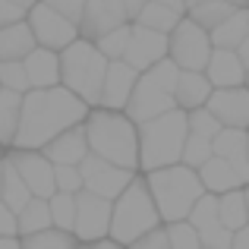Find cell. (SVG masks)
Instances as JSON below:
<instances>
[{"mask_svg":"<svg viewBox=\"0 0 249 249\" xmlns=\"http://www.w3.org/2000/svg\"><path fill=\"white\" fill-rule=\"evenodd\" d=\"M89 104L67 85H48V89H25L19 104V123L10 145L16 148H41L48 139H54L60 129L82 123L89 114Z\"/></svg>","mask_w":249,"mask_h":249,"instance_id":"6da1fadb","label":"cell"},{"mask_svg":"<svg viewBox=\"0 0 249 249\" xmlns=\"http://www.w3.org/2000/svg\"><path fill=\"white\" fill-rule=\"evenodd\" d=\"M82 129H85L89 152L101 155V158L114 161L120 167L139 170V136H136V123L123 110H110V107L89 110L82 120Z\"/></svg>","mask_w":249,"mask_h":249,"instance_id":"7a4b0ae2","label":"cell"},{"mask_svg":"<svg viewBox=\"0 0 249 249\" xmlns=\"http://www.w3.org/2000/svg\"><path fill=\"white\" fill-rule=\"evenodd\" d=\"M155 224H161V214H158L155 199L145 186V177H139V170H136L133 180L120 189V196L110 199L107 237L117 246H133V240L142 237L145 231H152Z\"/></svg>","mask_w":249,"mask_h":249,"instance_id":"3957f363","label":"cell"},{"mask_svg":"<svg viewBox=\"0 0 249 249\" xmlns=\"http://www.w3.org/2000/svg\"><path fill=\"white\" fill-rule=\"evenodd\" d=\"M186 110L170 107L164 114L152 117V120L136 123V136H139V170H155L164 164L180 161V148L186 139Z\"/></svg>","mask_w":249,"mask_h":249,"instance_id":"277c9868","label":"cell"},{"mask_svg":"<svg viewBox=\"0 0 249 249\" xmlns=\"http://www.w3.org/2000/svg\"><path fill=\"white\" fill-rule=\"evenodd\" d=\"M145 186L155 199V208H158L161 221H177L186 218V212L193 208V202L199 199L205 189H202V180L193 167L186 164H164L145 170Z\"/></svg>","mask_w":249,"mask_h":249,"instance_id":"5b68a950","label":"cell"},{"mask_svg":"<svg viewBox=\"0 0 249 249\" xmlns=\"http://www.w3.org/2000/svg\"><path fill=\"white\" fill-rule=\"evenodd\" d=\"M57 57H60V85H67L70 91H76L89 107H98L104 70H107V57H104L101 51L95 48V41H89V38H73L67 48L57 51Z\"/></svg>","mask_w":249,"mask_h":249,"instance_id":"8992f818","label":"cell"},{"mask_svg":"<svg viewBox=\"0 0 249 249\" xmlns=\"http://www.w3.org/2000/svg\"><path fill=\"white\" fill-rule=\"evenodd\" d=\"M177 73H180V67H177L170 57H161V60H155L148 70H142V73L136 76V85H133V91H129L126 104H123V114L133 123H142V120H152V117L177 107L174 104Z\"/></svg>","mask_w":249,"mask_h":249,"instance_id":"52a82bcc","label":"cell"},{"mask_svg":"<svg viewBox=\"0 0 249 249\" xmlns=\"http://www.w3.org/2000/svg\"><path fill=\"white\" fill-rule=\"evenodd\" d=\"M208 54H212L208 32L189 16H180V22L167 32V57L180 70H205Z\"/></svg>","mask_w":249,"mask_h":249,"instance_id":"ba28073f","label":"cell"},{"mask_svg":"<svg viewBox=\"0 0 249 249\" xmlns=\"http://www.w3.org/2000/svg\"><path fill=\"white\" fill-rule=\"evenodd\" d=\"M25 22H29L32 35H35V44L51 48V51H60V48H67L73 38H79L76 22H70L63 13H57L54 6L44 3V0H35V3L25 10Z\"/></svg>","mask_w":249,"mask_h":249,"instance_id":"9c48e42d","label":"cell"},{"mask_svg":"<svg viewBox=\"0 0 249 249\" xmlns=\"http://www.w3.org/2000/svg\"><path fill=\"white\" fill-rule=\"evenodd\" d=\"M133 174L136 170L120 167V164H114V161L101 158V155H95V152H85V158L79 161L82 189L98 193V196H104V199H117L120 189L133 180Z\"/></svg>","mask_w":249,"mask_h":249,"instance_id":"30bf717a","label":"cell"},{"mask_svg":"<svg viewBox=\"0 0 249 249\" xmlns=\"http://www.w3.org/2000/svg\"><path fill=\"white\" fill-rule=\"evenodd\" d=\"M110 224V199L89 189L76 193V218H73V237L79 243H95V240L107 237Z\"/></svg>","mask_w":249,"mask_h":249,"instance_id":"8fae6325","label":"cell"},{"mask_svg":"<svg viewBox=\"0 0 249 249\" xmlns=\"http://www.w3.org/2000/svg\"><path fill=\"white\" fill-rule=\"evenodd\" d=\"M6 164H13V170L22 177V183L29 186L32 196H44V199H48V196L57 189L54 186V164L44 158L41 148H16V145H10Z\"/></svg>","mask_w":249,"mask_h":249,"instance_id":"7c38bea8","label":"cell"},{"mask_svg":"<svg viewBox=\"0 0 249 249\" xmlns=\"http://www.w3.org/2000/svg\"><path fill=\"white\" fill-rule=\"evenodd\" d=\"M205 107L221 120V126H240L249 129V85H227V89H212L205 98Z\"/></svg>","mask_w":249,"mask_h":249,"instance_id":"4fadbf2b","label":"cell"},{"mask_svg":"<svg viewBox=\"0 0 249 249\" xmlns=\"http://www.w3.org/2000/svg\"><path fill=\"white\" fill-rule=\"evenodd\" d=\"M161 57H167V35L164 32H155L148 25L129 22V41H126V51H123V60L142 73L155 60H161Z\"/></svg>","mask_w":249,"mask_h":249,"instance_id":"5bb4252c","label":"cell"},{"mask_svg":"<svg viewBox=\"0 0 249 249\" xmlns=\"http://www.w3.org/2000/svg\"><path fill=\"white\" fill-rule=\"evenodd\" d=\"M120 22H129L123 6H120V0H85L76 29H79V38L95 41L98 35H104L107 29H114V25H120Z\"/></svg>","mask_w":249,"mask_h":249,"instance_id":"9a60e30c","label":"cell"},{"mask_svg":"<svg viewBox=\"0 0 249 249\" xmlns=\"http://www.w3.org/2000/svg\"><path fill=\"white\" fill-rule=\"evenodd\" d=\"M136 76L139 70L129 67L123 57L117 60H107V70H104V82H101V98H98V107H110V110H123L129 91L136 85Z\"/></svg>","mask_w":249,"mask_h":249,"instance_id":"2e32d148","label":"cell"},{"mask_svg":"<svg viewBox=\"0 0 249 249\" xmlns=\"http://www.w3.org/2000/svg\"><path fill=\"white\" fill-rule=\"evenodd\" d=\"M212 155L224 158L227 164L237 170V177L243 183H249V139L246 129L240 126H221L212 136Z\"/></svg>","mask_w":249,"mask_h":249,"instance_id":"e0dca14e","label":"cell"},{"mask_svg":"<svg viewBox=\"0 0 249 249\" xmlns=\"http://www.w3.org/2000/svg\"><path fill=\"white\" fill-rule=\"evenodd\" d=\"M41 152H44V158H48L51 164H79L85 158V152H89L82 123H73V126L60 129L54 139H48L41 145Z\"/></svg>","mask_w":249,"mask_h":249,"instance_id":"ac0fdd59","label":"cell"},{"mask_svg":"<svg viewBox=\"0 0 249 249\" xmlns=\"http://www.w3.org/2000/svg\"><path fill=\"white\" fill-rule=\"evenodd\" d=\"M202 73L208 76V82L214 89H227V85H243L246 82V67L233 48H212Z\"/></svg>","mask_w":249,"mask_h":249,"instance_id":"d6986e66","label":"cell"},{"mask_svg":"<svg viewBox=\"0 0 249 249\" xmlns=\"http://www.w3.org/2000/svg\"><path fill=\"white\" fill-rule=\"evenodd\" d=\"M22 67H25V79H29V89H48V85L60 82V57L57 51L51 48H35L22 57Z\"/></svg>","mask_w":249,"mask_h":249,"instance_id":"ffe728a7","label":"cell"},{"mask_svg":"<svg viewBox=\"0 0 249 249\" xmlns=\"http://www.w3.org/2000/svg\"><path fill=\"white\" fill-rule=\"evenodd\" d=\"M214 85L208 82V76L202 70H180L177 73V82H174V104L180 110H193V107H202L205 98L212 95Z\"/></svg>","mask_w":249,"mask_h":249,"instance_id":"44dd1931","label":"cell"},{"mask_svg":"<svg viewBox=\"0 0 249 249\" xmlns=\"http://www.w3.org/2000/svg\"><path fill=\"white\" fill-rule=\"evenodd\" d=\"M246 32H249V6H233V10L208 32V41H212V48H237Z\"/></svg>","mask_w":249,"mask_h":249,"instance_id":"7402d4cb","label":"cell"},{"mask_svg":"<svg viewBox=\"0 0 249 249\" xmlns=\"http://www.w3.org/2000/svg\"><path fill=\"white\" fill-rule=\"evenodd\" d=\"M32 48H35V35L25 19L0 25V60H22Z\"/></svg>","mask_w":249,"mask_h":249,"instance_id":"603a6c76","label":"cell"},{"mask_svg":"<svg viewBox=\"0 0 249 249\" xmlns=\"http://www.w3.org/2000/svg\"><path fill=\"white\" fill-rule=\"evenodd\" d=\"M196 174H199V180H202V189H205V193H214V196L243 186V180L237 177V170L227 164L224 158H218V155H212L202 167H196Z\"/></svg>","mask_w":249,"mask_h":249,"instance_id":"cb8c5ba5","label":"cell"},{"mask_svg":"<svg viewBox=\"0 0 249 249\" xmlns=\"http://www.w3.org/2000/svg\"><path fill=\"white\" fill-rule=\"evenodd\" d=\"M41 227H51V208L44 196H32L22 208L16 212V233L25 237V233H35Z\"/></svg>","mask_w":249,"mask_h":249,"instance_id":"d4e9b609","label":"cell"},{"mask_svg":"<svg viewBox=\"0 0 249 249\" xmlns=\"http://www.w3.org/2000/svg\"><path fill=\"white\" fill-rule=\"evenodd\" d=\"M218 221L227 227V231H237V227L246 224V202H243V186L227 189V193H218Z\"/></svg>","mask_w":249,"mask_h":249,"instance_id":"484cf974","label":"cell"},{"mask_svg":"<svg viewBox=\"0 0 249 249\" xmlns=\"http://www.w3.org/2000/svg\"><path fill=\"white\" fill-rule=\"evenodd\" d=\"M180 16H186V13H177V10H170V6L164 3H158V0H145V6L139 10V16L133 19V22H139V25H148V29H155V32H167L174 29L177 22H180Z\"/></svg>","mask_w":249,"mask_h":249,"instance_id":"4316f807","label":"cell"},{"mask_svg":"<svg viewBox=\"0 0 249 249\" xmlns=\"http://www.w3.org/2000/svg\"><path fill=\"white\" fill-rule=\"evenodd\" d=\"M76 243H79V240L73 237V231H60V227H54V224L19 237V246H29V249H70Z\"/></svg>","mask_w":249,"mask_h":249,"instance_id":"83f0119b","label":"cell"},{"mask_svg":"<svg viewBox=\"0 0 249 249\" xmlns=\"http://www.w3.org/2000/svg\"><path fill=\"white\" fill-rule=\"evenodd\" d=\"M32 199V193H29V186L22 183V177L13 170V164H6V158H3V180H0V202H3L10 212H19V208L25 205V202Z\"/></svg>","mask_w":249,"mask_h":249,"instance_id":"f1b7e54d","label":"cell"},{"mask_svg":"<svg viewBox=\"0 0 249 249\" xmlns=\"http://www.w3.org/2000/svg\"><path fill=\"white\" fill-rule=\"evenodd\" d=\"M19 104H22V95L0 85V145L13 142V133L19 123Z\"/></svg>","mask_w":249,"mask_h":249,"instance_id":"f546056e","label":"cell"},{"mask_svg":"<svg viewBox=\"0 0 249 249\" xmlns=\"http://www.w3.org/2000/svg\"><path fill=\"white\" fill-rule=\"evenodd\" d=\"M231 10H233V6L227 3V0H202V3H193V6H189L186 16L193 19L196 25H202L205 32H212Z\"/></svg>","mask_w":249,"mask_h":249,"instance_id":"4dcf8cb0","label":"cell"},{"mask_svg":"<svg viewBox=\"0 0 249 249\" xmlns=\"http://www.w3.org/2000/svg\"><path fill=\"white\" fill-rule=\"evenodd\" d=\"M48 208H51V224L60 231H73V218H76V193H54L48 196Z\"/></svg>","mask_w":249,"mask_h":249,"instance_id":"1f68e13d","label":"cell"},{"mask_svg":"<svg viewBox=\"0 0 249 249\" xmlns=\"http://www.w3.org/2000/svg\"><path fill=\"white\" fill-rule=\"evenodd\" d=\"M212 158V139H205V136H196V133H186V139H183V148H180V164L186 167H202L205 161Z\"/></svg>","mask_w":249,"mask_h":249,"instance_id":"d6a6232c","label":"cell"},{"mask_svg":"<svg viewBox=\"0 0 249 249\" xmlns=\"http://www.w3.org/2000/svg\"><path fill=\"white\" fill-rule=\"evenodd\" d=\"M126 41H129V22H120V25H114V29H107L104 35H98L95 48L101 51L107 60H117V57H123V51H126Z\"/></svg>","mask_w":249,"mask_h":249,"instance_id":"836d02e7","label":"cell"},{"mask_svg":"<svg viewBox=\"0 0 249 249\" xmlns=\"http://www.w3.org/2000/svg\"><path fill=\"white\" fill-rule=\"evenodd\" d=\"M186 221L196 227V231H202V227H208V224H218V196L202 193L199 199L193 202V208L186 212Z\"/></svg>","mask_w":249,"mask_h":249,"instance_id":"e575fe53","label":"cell"},{"mask_svg":"<svg viewBox=\"0 0 249 249\" xmlns=\"http://www.w3.org/2000/svg\"><path fill=\"white\" fill-rule=\"evenodd\" d=\"M167 233V243L174 249H199V233L196 227L189 224L186 218H177V221H161Z\"/></svg>","mask_w":249,"mask_h":249,"instance_id":"d590c367","label":"cell"},{"mask_svg":"<svg viewBox=\"0 0 249 249\" xmlns=\"http://www.w3.org/2000/svg\"><path fill=\"white\" fill-rule=\"evenodd\" d=\"M186 126H189V133H196V136H205V139H212L214 133L221 129V120L212 114V110L202 104V107H193V110H186Z\"/></svg>","mask_w":249,"mask_h":249,"instance_id":"8d00e7d4","label":"cell"},{"mask_svg":"<svg viewBox=\"0 0 249 249\" xmlns=\"http://www.w3.org/2000/svg\"><path fill=\"white\" fill-rule=\"evenodd\" d=\"M0 85H3V89L19 91V95L29 89V79H25L22 60H0Z\"/></svg>","mask_w":249,"mask_h":249,"instance_id":"74e56055","label":"cell"},{"mask_svg":"<svg viewBox=\"0 0 249 249\" xmlns=\"http://www.w3.org/2000/svg\"><path fill=\"white\" fill-rule=\"evenodd\" d=\"M54 186L60 193H79L82 189L79 164H54Z\"/></svg>","mask_w":249,"mask_h":249,"instance_id":"f35d334b","label":"cell"},{"mask_svg":"<svg viewBox=\"0 0 249 249\" xmlns=\"http://www.w3.org/2000/svg\"><path fill=\"white\" fill-rule=\"evenodd\" d=\"M199 233V246H208V249H231V237L233 233L227 231L224 224H208V227H202V231H196Z\"/></svg>","mask_w":249,"mask_h":249,"instance_id":"ab89813d","label":"cell"},{"mask_svg":"<svg viewBox=\"0 0 249 249\" xmlns=\"http://www.w3.org/2000/svg\"><path fill=\"white\" fill-rule=\"evenodd\" d=\"M133 246H139V249H170L167 233H164V224H155L152 231H145L142 237H136Z\"/></svg>","mask_w":249,"mask_h":249,"instance_id":"60d3db41","label":"cell"},{"mask_svg":"<svg viewBox=\"0 0 249 249\" xmlns=\"http://www.w3.org/2000/svg\"><path fill=\"white\" fill-rule=\"evenodd\" d=\"M44 3H51V6H54L57 13H63V16H67L70 22H79L85 0H44Z\"/></svg>","mask_w":249,"mask_h":249,"instance_id":"b9f144b4","label":"cell"},{"mask_svg":"<svg viewBox=\"0 0 249 249\" xmlns=\"http://www.w3.org/2000/svg\"><path fill=\"white\" fill-rule=\"evenodd\" d=\"M16 19H25V10H22V6H16L13 0H0V25L16 22Z\"/></svg>","mask_w":249,"mask_h":249,"instance_id":"7bdbcfd3","label":"cell"},{"mask_svg":"<svg viewBox=\"0 0 249 249\" xmlns=\"http://www.w3.org/2000/svg\"><path fill=\"white\" fill-rule=\"evenodd\" d=\"M0 233L3 237H19L16 233V212H10L3 202H0Z\"/></svg>","mask_w":249,"mask_h":249,"instance_id":"ee69618b","label":"cell"},{"mask_svg":"<svg viewBox=\"0 0 249 249\" xmlns=\"http://www.w3.org/2000/svg\"><path fill=\"white\" fill-rule=\"evenodd\" d=\"M231 249H249V221L243 227H237L231 237Z\"/></svg>","mask_w":249,"mask_h":249,"instance_id":"f6af8a7d","label":"cell"},{"mask_svg":"<svg viewBox=\"0 0 249 249\" xmlns=\"http://www.w3.org/2000/svg\"><path fill=\"white\" fill-rule=\"evenodd\" d=\"M120 6H123V13H126V19L133 22V19L139 16V10L145 6V0H120Z\"/></svg>","mask_w":249,"mask_h":249,"instance_id":"bcb514c9","label":"cell"},{"mask_svg":"<svg viewBox=\"0 0 249 249\" xmlns=\"http://www.w3.org/2000/svg\"><path fill=\"white\" fill-rule=\"evenodd\" d=\"M233 51H237V57H240V60H243V67L249 70V32L243 35V41H240V44H237V48H233Z\"/></svg>","mask_w":249,"mask_h":249,"instance_id":"7dc6e473","label":"cell"},{"mask_svg":"<svg viewBox=\"0 0 249 249\" xmlns=\"http://www.w3.org/2000/svg\"><path fill=\"white\" fill-rule=\"evenodd\" d=\"M158 3H164V6H170V10H177V13H186V3H183V0H158Z\"/></svg>","mask_w":249,"mask_h":249,"instance_id":"c3c4849f","label":"cell"},{"mask_svg":"<svg viewBox=\"0 0 249 249\" xmlns=\"http://www.w3.org/2000/svg\"><path fill=\"white\" fill-rule=\"evenodd\" d=\"M0 246H19V237H3L0 233Z\"/></svg>","mask_w":249,"mask_h":249,"instance_id":"681fc988","label":"cell"},{"mask_svg":"<svg viewBox=\"0 0 249 249\" xmlns=\"http://www.w3.org/2000/svg\"><path fill=\"white\" fill-rule=\"evenodd\" d=\"M243 202H246V221H249V183H243Z\"/></svg>","mask_w":249,"mask_h":249,"instance_id":"f907efd6","label":"cell"},{"mask_svg":"<svg viewBox=\"0 0 249 249\" xmlns=\"http://www.w3.org/2000/svg\"><path fill=\"white\" fill-rule=\"evenodd\" d=\"M13 3H16V6H22V10H29V6L35 3V0H13Z\"/></svg>","mask_w":249,"mask_h":249,"instance_id":"816d5d0a","label":"cell"},{"mask_svg":"<svg viewBox=\"0 0 249 249\" xmlns=\"http://www.w3.org/2000/svg\"><path fill=\"white\" fill-rule=\"evenodd\" d=\"M231 6H249V0H227Z\"/></svg>","mask_w":249,"mask_h":249,"instance_id":"f5cc1de1","label":"cell"},{"mask_svg":"<svg viewBox=\"0 0 249 249\" xmlns=\"http://www.w3.org/2000/svg\"><path fill=\"white\" fill-rule=\"evenodd\" d=\"M183 3H186V10H189V6H193V3H202V0H183Z\"/></svg>","mask_w":249,"mask_h":249,"instance_id":"db71d44e","label":"cell"},{"mask_svg":"<svg viewBox=\"0 0 249 249\" xmlns=\"http://www.w3.org/2000/svg\"><path fill=\"white\" fill-rule=\"evenodd\" d=\"M0 180H3V158H0Z\"/></svg>","mask_w":249,"mask_h":249,"instance_id":"11a10c76","label":"cell"},{"mask_svg":"<svg viewBox=\"0 0 249 249\" xmlns=\"http://www.w3.org/2000/svg\"><path fill=\"white\" fill-rule=\"evenodd\" d=\"M246 85H249V70H246Z\"/></svg>","mask_w":249,"mask_h":249,"instance_id":"9f6ffc18","label":"cell"},{"mask_svg":"<svg viewBox=\"0 0 249 249\" xmlns=\"http://www.w3.org/2000/svg\"><path fill=\"white\" fill-rule=\"evenodd\" d=\"M246 139H249V129H246Z\"/></svg>","mask_w":249,"mask_h":249,"instance_id":"6f0895ef","label":"cell"},{"mask_svg":"<svg viewBox=\"0 0 249 249\" xmlns=\"http://www.w3.org/2000/svg\"><path fill=\"white\" fill-rule=\"evenodd\" d=\"M0 148H3V145H0Z\"/></svg>","mask_w":249,"mask_h":249,"instance_id":"680465c9","label":"cell"}]
</instances>
